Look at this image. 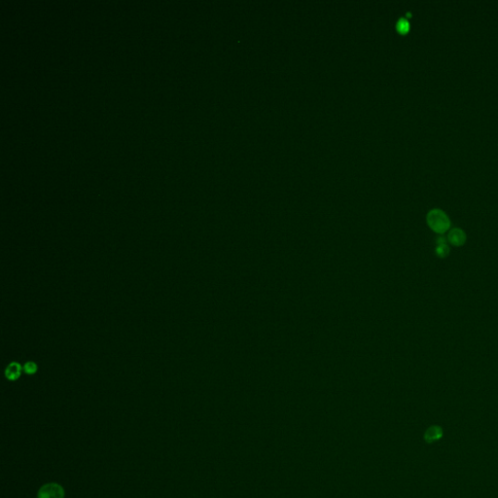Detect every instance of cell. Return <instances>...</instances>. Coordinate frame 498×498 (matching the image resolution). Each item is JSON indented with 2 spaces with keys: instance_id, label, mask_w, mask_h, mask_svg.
<instances>
[{
  "instance_id": "4",
  "label": "cell",
  "mask_w": 498,
  "mask_h": 498,
  "mask_svg": "<svg viewBox=\"0 0 498 498\" xmlns=\"http://www.w3.org/2000/svg\"><path fill=\"white\" fill-rule=\"evenodd\" d=\"M24 368L19 363L12 362L7 366L5 370V377L9 380H16L21 377Z\"/></svg>"
},
{
  "instance_id": "1",
  "label": "cell",
  "mask_w": 498,
  "mask_h": 498,
  "mask_svg": "<svg viewBox=\"0 0 498 498\" xmlns=\"http://www.w3.org/2000/svg\"><path fill=\"white\" fill-rule=\"evenodd\" d=\"M427 225L437 234H445L450 227V221L445 211L439 208L431 209L426 216Z\"/></svg>"
},
{
  "instance_id": "3",
  "label": "cell",
  "mask_w": 498,
  "mask_h": 498,
  "mask_svg": "<svg viewBox=\"0 0 498 498\" xmlns=\"http://www.w3.org/2000/svg\"><path fill=\"white\" fill-rule=\"evenodd\" d=\"M447 241L455 247L462 246L467 240L465 232L460 228H453L448 232L447 235Z\"/></svg>"
},
{
  "instance_id": "6",
  "label": "cell",
  "mask_w": 498,
  "mask_h": 498,
  "mask_svg": "<svg viewBox=\"0 0 498 498\" xmlns=\"http://www.w3.org/2000/svg\"><path fill=\"white\" fill-rule=\"evenodd\" d=\"M435 254L439 258H446L449 254V247H448V245L446 243V240L443 237H440V238L437 239V245L435 247Z\"/></svg>"
},
{
  "instance_id": "2",
  "label": "cell",
  "mask_w": 498,
  "mask_h": 498,
  "mask_svg": "<svg viewBox=\"0 0 498 498\" xmlns=\"http://www.w3.org/2000/svg\"><path fill=\"white\" fill-rule=\"evenodd\" d=\"M37 498H65V488L57 482H49L40 487Z\"/></svg>"
},
{
  "instance_id": "8",
  "label": "cell",
  "mask_w": 498,
  "mask_h": 498,
  "mask_svg": "<svg viewBox=\"0 0 498 498\" xmlns=\"http://www.w3.org/2000/svg\"><path fill=\"white\" fill-rule=\"evenodd\" d=\"M24 372L28 375H34L37 370H38V366L35 362H33V361H29L27 362L25 365H24Z\"/></svg>"
},
{
  "instance_id": "7",
  "label": "cell",
  "mask_w": 498,
  "mask_h": 498,
  "mask_svg": "<svg viewBox=\"0 0 498 498\" xmlns=\"http://www.w3.org/2000/svg\"><path fill=\"white\" fill-rule=\"evenodd\" d=\"M396 30L399 34H405L410 31V23L405 18H400L396 23Z\"/></svg>"
},
{
  "instance_id": "5",
  "label": "cell",
  "mask_w": 498,
  "mask_h": 498,
  "mask_svg": "<svg viewBox=\"0 0 498 498\" xmlns=\"http://www.w3.org/2000/svg\"><path fill=\"white\" fill-rule=\"evenodd\" d=\"M442 436H443V430L441 427L431 426L426 430V432L424 434V439L427 443H433V442L440 440L442 438Z\"/></svg>"
}]
</instances>
